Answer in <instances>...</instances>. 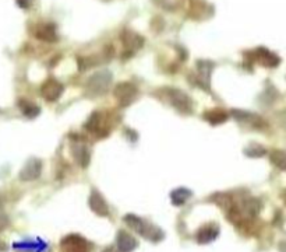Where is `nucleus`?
<instances>
[{
    "label": "nucleus",
    "instance_id": "f257e3e1",
    "mask_svg": "<svg viewBox=\"0 0 286 252\" xmlns=\"http://www.w3.org/2000/svg\"><path fill=\"white\" fill-rule=\"evenodd\" d=\"M124 221L134 231H137L138 234L143 235V237H145V238H148L151 241H160L164 237V234H162V231L160 229H156L152 224H149L148 221H145V220L137 217L134 214H127L126 217H124Z\"/></svg>",
    "mask_w": 286,
    "mask_h": 252
},
{
    "label": "nucleus",
    "instance_id": "f03ea898",
    "mask_svg": "<svg viewBox=\"0 0 286 252\" xmlns=\"http://www.w3.org/2000/svg\"><path fill=\"white\" fill-rule=\"evenodd\" d=\"M110 81H112V74L109 72L105 70V72L95 73L87 81V91L88 94H91V97L105 94L109 89Z\"/></svg>",
    "mask_w": 286,
    "mask_h": 252
},
{
    "label": "nucleus",
    "instance_id": "7ed1b4c3",
    "mask_svg": "<svg viewBox=\"0 0 286 252\" xmlns=\"http://www.w3.org/2000/svg\"><path fill=\"white\" fill-rule=\"evenodd\" d=\"M60 249L61 252H91L92 244L83 237H80V235L72 234L67 235L66 238H63Z\"/></svg>",
    "mask_w": 286,
    "mask_h": 252
},
{
    "label": "nucleus",
    "instance_id": "20e7f679",
    "mask_svg": "<svg viewBox=\"0 0 286 252\" xmlns=\"http://www.w3.org/2000/svg\"><path fill=\"white\" fill-rule=\"evenodd\" d=\"M116 100L120 106H129L132 102L136 101L138 95L137 87L133 83H121L115 89Z\"/></svg>",
    "mask_w": 286,
    "mask_h": 252
},
{
    "label": "nucleus",
    "instance_id": "39448f33",
    "mask_svg": "<svg viewBox=\"0 0 286 252\" xmlns=\"http://www.w3.org/2000/svg\"><path fill=\"white\" fill-rule=\"evenodd\" d=\"M166 93L171 104L177 111H180L182 114H192L193 102L187 94L182 93L180 90H166Z\"/></svg>",
    "mask_w": 286,
    "mask_h": 252
},
{
    "label": "nucleus",
    "instance_id": "423d86ee",
    "mask_svg": "<svg viewBox=\"0 0 286 252\" xmlns=\"http://www.w3.org/2000/svg\"><path fill=\"white\" fill-rule=\"evenodd\" d=\"M63 90H65L63 89V86H61L57 80L49 78V80H46V81L42 84V87H41V94H42V97H44L46 101L53 102V101L60 98Z\"/></svg>",
    "mask_w": 286,
    "mask_h": 252
},
{
    "label": "nucleus",
    "instance_id": "0eeeda50",
    "mask_svg": "<svg viewBox=\"0 0 286 252\" xmlns=\"http://www.w3.org/2000/svg\"><path fill=\"white\" fill-rule=\"evenodd\" d=\"M41 171H42V162L37 160V158H31L22 167L18 177H20L21 181H34V179H37L41 175Z\"/></svg>",
    "mask_w": 286,
    "mask_h": 252
},
{
    "label": "nucleus",
    "instance_id": "6e6552de",
    "mask_svg": "<svg viewBox=\"0 0 286 252\" xmlns=\"http://www.w3.org/2000/svg\"><path fill=\"white\" fill-rule=\"evenodd\" d=\"M89 207L92 209V212H95L98 216H109V207H108V203L105 202V199L102 198V195L97 192V190H92L91 192V196H89Z\"/></svg>",
    "mask_w": 286,
    "mask_h": 252
},
{
    "label": "nucleus",
    "instance_id": "1a4fd4ad",
    "mask_svg": "<svg viewBox=\"0 0 286 252\" xmlns=\"http://www.w3.org/2000/svg\"><path fill=\"white\" fill-rule=\"evenodd\" d=\"M218 234H219V227L216 224L211 223L204 226L203 229H200V231L196 235V240L200 244H207V242L214 241L218 237Z\"/></svg>",
    "mask_w": 286,
    "mask_h": 252
},
{
    "label": "nucleus",
    "instance_id": "9d476101",
    "mask_svg": "<svg viewBox=\"0 0 286 252\" xmlns=\"http://www.w3.org/2000/svg\"><path fill=\"white\" fill-rule=\"evenodd\" d=\"M117 246L120 252H132L137 246V241L133 238L132 235L120 230L117 233Z\"/></svg>",
    "mask_w": 286,
    "mask_h": 252
},
{
    "label": "nucleus",
    "instance_id": "9b49d317",
    "mask_svg": "<svg viewBox=\"0 0 286 252\" xmlns=\"http://www.w3.org/2000/svg\"><path fill=\"white\" fill-rule=\"evenodd\" d=\"M123 44H124V46H126L129 50H136L144 44V39L136 33L126 30V31L123 33Z\"/></svg>",
    "mask_w": 286,
    "mask_h": 252
},
{
    "label": "nucleus",
    "instance_id": "f8f14e48",
    "mask_svg": "<svg viewBox=\"0 0 286 252\" xmlns=\"http://www.w3.org/2000/svg\"><path fill=\"white\" fill-rule=\"evenodd\" d=\"M257 56H259V61L265 66H276L279 62L278 56L274 55L268 49H257Z\"/></svg>",
    "mask_w": 286,
    "mask_h": 252
},
{
    "label": "nucleus",
    "instance_id": "ddd939ff",
    "mask_svg": "<svg viewBox=\"0 0 286 252\" xmlns=\"http://www.w3.org/2000/svg\"><path fill=\"white\" fill-rule=\"evenodd\" d=\"M271 162L279 170L286 171V150H274L270 154Z\"/></svg>",
    "mask_w": 286,
    "mask_h": 252
},
{
    "label": "nucleus",
    "instance_id": "4468645a",
    "mask_svg": "<svg viewBox=\"0 0 286 252\" xmlns=\"http://www.w3.org/2000/svg\"><path fill=\"white\" fill-rule=\"evenodd\" d=\"M190 196H192V192H190V190L184 189V188H179V189L173 190V193H172V202H173V205H176V206H182V205H184V203L190 199Z\"/></svg>",
    "mask_w": 286,
    "mask_h": 252
},
{
    "label": "nucleus",
    "instance_id": "2eb2a0df",
    "mask_svg": "<svg viewBox=\"0 0 286 252\" xmlns=\"http://www.w3.org/2000/svg\"><path fill=\"white\" fill-rule=\"evenodd\" d=\"M20 109H21V112L25 115L27 118H35L38 117L39 115V108L35 104H33V102H29V101H25V100H21L20 101Z\"/></svg>",
    "mask_w": 286,
    "mask_h": 252
},
{
    "label": "nucleus",
    "instance_id": "dca6fc26",
    "mask_svg": "<svg viewBox=\"0 0 286 252\" xmlns=\"http://www.w3.org/2000/svg\"><path fill=\"white\" fill-rule=\"evenodd\" d=\"M74 157L77 158L81 167H87L89 162V151L87 146H76L74 149Z\"/></svg>",
    "mask_w": 286,
    "mask_h": 252
},
{
    "label": "nucleus",
    "instance_id": "f3484780",
    "mask_svg": "<svg viewBox=\"0 0 286 252\" xmlns=\"http://www.w3.org/2000/svg\"><path fill=\"white\" fill-rule=\"evenodd\" d=\"M205 119L208 121L209 123L212 125H219V123H224L228 119V115H226L224 111H219V109H214V111L207 112L205 115Z\"/></svg>",
    "mask_w": 286,
    "mask_h": 252
},
{
    "label": "nucleus",
    "instance_id": "a211bd4d",
    "mask_svg": "<svg viewBox=\"0 0 286 252\" xmlns=\"http://www.w3.org/2000/svg\"><path fill=\"white\" fill-rule=\"evenodd\" d=\"M37 37L44 41H56V33L53 25H41L37 31Z\"/></svg>",
    "mask_w": 286,
    "mask_h": 252
},
{
    "label": "nucleus",
    "instance_id": "6ab92c4d",
    "mask_svg": "<svg viewBox=\"0 0 286 252\" xmlns=\"http://www.w3.org/2000/svg\"><path fill=\"white\" fill-rule=\"evenodd\" d=\"M244 154L248 157H263L265 154V149L257 145L248 146L247 149L244 150Z\"/></svg>",
    "mask_w": 286,
    "mask_h": 252
},
{
    "label": "nucleus",
    "instance_id": "aec40b11",
    "mask_svg": "<svg viewBox=\"0 0 286 252\" xmlns=\"http://www.w3.org/2000/svg\"><path fill=\"white\" fill-rule=\"evenodd\" d=\"M6 226H7V217H6L3 213H0V231L5 229Z\"/></svg>",
    "mask_w": 286,
    "mask_h": 252
},
{
    "label": "nucleus",
    "instance_id": "412c9836",
    "mask_svg": "<svg viewBox=\"0 0 286 252\" xmlns=\"http://www.w3.org/2000/svg\"><path fill=\"white\" fill-rule=\"evenodd\" d=\"M281 251L282 252H286V244H283V245L281 246Z\"/></svg>",
    "mask_w": 286,
    "mask_h": 252
},
{
    "label": "nucleus",
    "instance_id": "4be33fe9",
    "mask_svg": "<svg viewBox=\"0 0 286 252\" xmlns=\"http://www.w3.org/2000/svg\"><path fill=\"white\" fill-rule=\"evenodd\" d=\"M104 252H113V249H112V248H106Z\"/></svg>",
    "mask_w": 286,
    "mask_h": 252
}]
</instances>
